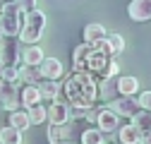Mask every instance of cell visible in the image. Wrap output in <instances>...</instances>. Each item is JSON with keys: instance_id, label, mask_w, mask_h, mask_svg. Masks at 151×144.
<instances>
[{"instance_id": "6da1fadb", "label": "cell", "mask_w": 151, "mask_h": 144, "mask_svg": "<svg viewBox=\"0 0 151 144\" xmlns=\"http://www.w3.org/2000/svg\"><path fill=\"white\" fill-rule=\"evenodd\" d=\"M58 99H65L67 106L74 108H93L99 99V82L91 72H74V75L60 86ZM55 99V101H58Z\"/></svg>"}, {"instance_id": "7a4b0ae2", "label": "cell", "mask_w": 151, "mask_h": 144, "mask_svg": "<svg viewBox=\"0 0 151 144\" xmlns=\"http://www.w3.org/2000/svg\"><path fill=\"white\" fill-rule=\"evenodd\" d=\"M43 29H46V14L41 10H31L29 14H24V24L19 29V41L22 43H39V39L43 36Z\"/></svg>"}, {"instance_id": "3957f363", "label": "cell", "mask_w": 151, "mask_h": 144, "mask_svg": "<svg viewBox=\"0 0 151 144\" xmlns=\"http://www.w3.org/2000/svg\"><path fill=\"white\" fill-rule=\"evenodd\" d=\"M24 24V14L19 12V7L12 3H5L3 12H0V31H3V36H7V39H14V36H19V29Z\"/></svg>"}, {"instance_id": "277c9868", "label": "cell", "mask_w": 151, "mask_h": 144, "mask_svg": "<svg viewBox=\"0 0 151 144\" xmlns=\"http://www.w3.org/2000/svg\"><path fill=\"white\" fill-rule=\"evenodd\" d=\"M108 108H110L118 118H132L134 113L142 111L137 96H115L113 101H108Z\"/></svg>"}, {"instance_id": "5b68a950", "label": "cell", "mask_w": 151, "mask_h": 144, "mask_svg": "<svg viewBox=\"0 0 151 144\" xmlns=\"http://www.w3.org/2000/svg\"><path fill=\"white\" fill-rule=\"evenodd\" d=\"M0 103H3V108H7V111H19V84L14 82H5L3 77H0Z\"/></svg>"}, {"instance_id": "8992f818", "label": "cell", "mask_w": 151, "mask_h": 144, "mask_svg": "<svg viewBox=\"0 0 151 144\" xmlns=\"http://www.w3.org/2000/svg\"><path fill=\"white\" fill-rule=\"evenodd\" d=\"M19 63V43L3 36L0 39V65L3 67H17Z\"/></svg>"}, {"instance_id": "52a82bcc", "label": "cell", "mask_w": 151, "mask_h": 144, "mask_svg": "<svg viewBox=\"0 0 151 144\" xmlns=\"http://www.w3.org/2000/svg\"><path fill=\"white\" fill-rule=\"evenodd\" d=\"M96 125L103 135H110V132H118V127L122 125V120L110 111V108H99V115H96Z\"/></svg>"}, {"instance_id": "ba28073f", "label": "cell", "mask_w": 151, "mask_h": 144, "mask_svg": "<svg viewBox=\"0 0 151 144\" xmlns=\"http://www.w3.org/2000/svg\"><path fill=\"white\" fill-rule=\"evenodd\" d=\"M39 70H41V77H43V79L58 82V79L63 77V63H60L58 58H43L41 65H39Z\"/></svg>"}, {"instance_id": "9c48e42d", "label": "cell", "mask_w": 151, "mask_h": 144, "mask_svg": "<svg viewBox=\"0 0 151 144\" xmlns=\"http://www.w3.org/2000/svg\"><path fill=\"white\" fill-rule=\"evenodd\" d=\"M127 12L134 22H146L151 19V0H132L127 5Z\"/></svg>"}, {"instance_id": "30bf717a", "label": "cell", "mask_w": 151, "mask_h": 144, "mask_svg": "<svg viewBox=\"0 0 151 144\" xmlns=\"http://www.w3.org/2000/svg\"><path fill=\"white\" fill-rule=\"evenodd\" d=\"M46 120L50 125H63L67 122V103L65 101H53L48 108H46Z\"/></svg>"}, {"instance_id": "8fae6325", "label": "cell", "mask_w": 151, "mask_h": 144, "mask_svg": "<svg viewBox=\"0 0 151 144\" xmlns=\"http://www.w3.org/2000/svg\"><path fill=\"white\" fill-rule=\"evenodd\" d=\"M43 77H41V70L39 65H19L17 67V82L22 84H39Z\"/></svg>"}, {"instance_id": "7c38bea8", "label": "cell", "mask_w": 151, "mask_h": 144, "mask_svg": "<svg viewBox=\"0 0 151 144\" xmlns=\"http://www.w3.org/2000/svg\"><path fill=\"white\" fill-rule=\"evenodd\" d=\"M139 94V79L132 75L118 77V96H137Z\"/></svg>"}, {"instance_id": "4fadbf2b", "label": "cell", "mask_w": 151, "mask_h": 144, "mask_svg": "<svg viewBox=\"0 0 151 144\" xmlns=\"http://www.w3.org/2000/svg\"><path fill=\"white\" fill-rule=\"evenodd\" d=\"M89 55H91V46L82 43L74 48L72 58H74V72H89Z\"/></svg>"}, {"instance_id": "5bb4252c", "label": "cell", "mask_w": 151, "mask_h": 144, "mask_svg": "<svg viewBox=\"0 0 151 144\" xmlns=\"http://www.w3.org/2000/svg\"><path fill=\"white\" fill-rule=\"evenodd\" d=\"M106 36H108V34H106L103 24H99V22H91V24L84 27V43H86V46H93V43L103 41Z\"/></svg>"}, {"instance_id": "9a60e30c", "label": "cell", "mask_w": 151, "mask_h": 144, "mask_svg": "<svg viewBox=\"0 0 151 144\" xmlns=\"http://www.w3.org/2000/svg\"><path fill=\"white\" fill-rule=\"evenodd\" d=\"M36 89H39V94H41V101H55L58 94H60V84L53 82V79H41L36 84Z\"/></svg>"}, {"instance_id": "2e32d148", "label": "cell", "mask_w": 151, "mask_h": 144, "mask_svg": "<svg viewBox=\"0 0 151 144\" xmlns=\"http://www.w3.org/2000/svg\"><path fill=\"white\" fill-rule=\"evenodd\" d=\"M99 96L103 101H113L118 96V77H106L99 82Z\"/></svg>"}, {"instance_id": "e0dca14e", "label": "cell", "mask_w": 151, "mask_h": 144, "mask_svg": "<svg viewBox=\"0 0 151 144\" xmlns=\"http://www.w3.org/2000/svg\"><path fill=\"white\" fill-rule=\"evenodd\" d=\"M46 55H43V50H41V46H27L24 48V53H19V60H22V65H41V60H43Z\"/></svg>"}, {"instance_id": "ac0fdd59", "label": "cell", "mask_w": 151, "mask_h": 144, "mask_svg": "<svg viewBox=\"0 0 151 144\" xmlns=\"http://www.w3.org/2000/svg\"><path fill=\"white\" fill-rule=\"evenodd\" d=\"M139 137H142V132L134 127V125H120L118 127V139H120V144H139Z\"/></svg>"}, {"instance_id": "d6986e66", "label": "cell", "mask_w": 151, "mask_h": 144, "mask_svg": "<svg viewBox=\"0 0 151 144\" xmlns=\"http://www.w3.org/2000/svg\"><path fill=\"white\" fill-rule=\"evenodd\" d=\"M19 103L22 106H34V103H41V94L39 89H36V84H24L22 91H19Z\"/></svg>"}, {"instance_id": "ffe728a7", "label": "cell", "mask_w": 151, "mask_h": 144, "mask_svg": "<svg viewBox=\"0 0 151 144\" xmlns=\"http://www.w3.org/2000/svg\"><path fill=\"white\" fill-rule=\"evenodd\" d=\"M10 127L19 130V132H24L27 127H31V122H29V115H27V111H12V113H10Z\"/></svg>"}, {"instance_id": "44dd1931", "label": "cell", "mask_w": 151, "mask_h": 144, "mask_svg": "<svg viewBox=\"0 0 151 144\" xmlns=\"http://www.w3.org/2000/svg\"><path fill=\"white\" fill-rule=\"evenodd\" d=\"M132 125L139 130V132H151V113L149 111H139L132 115Z\"/></svg>"}, {"instance_id": "7402d4cb", "label": "cell", "mask_w": 151, "mask_h": 144, "mask_svg": "<svg viewBox=\"0 0 151 144\" xmlns=\"http://www.w3.org/2000/svg\"><path fill=\"white\" fill-rule=\"evenodd\" d=\"M27 115H29V122L31 125H41L46 122V106L43 103H34L27 108Z\"/></svg>"}, {"instance_id": "603a6c76", "label": "cell", "mask_w": 151, "mask_h": 144, "mask_svg": "<svg viewBox=\"0 0 151 144\" xmlns=\"http://www.w3.org/2000/svg\"><path fill=\"white\" fill-rule=\"evenodd\" d=\"M0 144H22V132L7 125L0 130Z\"/></svg>"}, {"instance_id": "cb8c5ba5", "label": "cell", "mask_w": 151, "mask_h": 144, "mask_svg": "<svg viewBox=\"0 0 151 144\" xmlns=\"http://www.w3.org/2000/svg\"><path fill=\"white\" fill-rule=\"evenodd\" d=\"M79 139H82V144H103V132L91 127V130H84L79 135Z\"/></svg>"}, {"instance_id": "d4e9b609", "label": "cell", "mask_w": 151, "mask_h": 144, "mask_svg": "<svg viewBox=\"0 0 151 144\" xmlns=\"http://www.w3.org/2000/svg\"><path fill=\"white\" fill-rule=\"evenodd\" d=\"M106 41H108V46H110V53H113V55L122 53L125 41H122V36H120V34H110V36H106Z\"/></svg>"}, {"instance_id": "484cf974", "label": "cell", "mask_w": 151, "mask_h": 144, "mask_svg": "<svg viewBox=\"0 0 151 144\" xmlns=\"http://www.w3.org/2000/svg\"><path fill=\"white\" fill-rule=\"evenodd\" d=\"M14 5L19 7L22 14H29L31 10H36V0H14Z\"/></svg>"}, {"instance_id": "4316f807", "label": "cell", "mask_w": 151, "mask_h": 144, "mask_svg": "<svg viewBox=\"0 0 151 144\" xmlns=\"http://www.w3.org/2000/svg\"><path fill=\"white\" fill-rule=\"evenodd\" d=\"M139 106H142V111H149L151 113V91H142V96H137Z\"/></svg>"}, {"instance_id": "83f0119b", "label": "cell", "mask_w": 151, "mask_h": 144, "mask_svg": "<svg viewBox=\"0 0 151 144\" xmlns=\"http://www.w3.org/2000/svg\"><path fill=\"white\" fill-rule=\"evenodd\" d=\"M0 77H3L5 82H14V84H19V82H17V67H3V75H0Z\"/></svg>"}, {"instance_id": "f1b7e54d", "label": "cell", "mask_w": 151, "mask_h": 144, "mask_svg": "<svg viewBox=\"0 0 151 144\" xmlns=\"http://www.w3.org/2000/svg\"><path fill=\"white\" fill-rule=\"evenodd\" d=\"M139 144H151V132H142V137H139Z\"/></svg>"}, {"instance_id": "f546056e", "label": "cell", "mask_w": 151, "mask_h": 144, "mask_svg": "<svg viewBox=\"0 0 151 144\" xmlns=\"http://www.w3.org/2000/svg\"><path fill=\"white\" fill-rule=\"evenodd\" d=\"M3 7H5V3H3V0H0V12H3Z\"/></svg>"}, {"instance_id": "4dcf8cb0", "label": "cell", "mask_w": 151, "mask_h": 144, "mask_svg": "<svg viewBox=\"0 0 151 144\" xmlns=\"http://www.w3.org/2000/svg\"><path fill=\"white\" fill-rule=\"evenodd\" d=\"M58 144H72V142H58Z\"/></svg>"}, {"instance_id": "1f68e13d", "label": "cell", "mask_w": 151, "mask_h": 144, "mask_svg": "<svg viewBox=\"0 0 151 144\" xmlns=\"http://www.w3.org/2000/svg\"><path fill=\"white\" fill-rule=\"evenodd\" d=\"M0 75H3V65H0Z\"/></svg>"}, {"instance_id": "d6a6232c", "label": "cell", "mask_w": 151, "mask_h": 144, "mask_svg": "<svg viewBox=\"0 0 151 144\" xmlns=\"http://www.w3.org/2000/svg\"><path fill=\"white\" fill-rule=\"evenodd\" d=\"M3 3H12V0H3Z\"/></svg>"}, {"instance_id": "836d02e7", "label": "cell", "mask_w": 151, "mask_h": 144, "mask_svg": "<svg viewBox=\"0 0 151 144\" xmlns=\"http://www.w3.org/2000/svg\"><path fill=\"white\" fill-rule=\"evenodd\" d=\"M0 39H3V31H0Z\"/></svg>"}, {"instance_id": "e575fe53", "label": "cell", "mask_w": 151, "mask_h": 144, "mask_svg": "<svg viewBox=\"0 0 151 144\" xmlns=\"http://www.w3.org/2000/svg\"><path fill=\"white\" fill-rule=\"evenodd\" d=\"M0 111H3V103H0Z\"/></svg>"}, {"instance_id": "d590c367", "label": "cell", "mask_w": 151, "mask_h": 144, "mask_svg": "<svg viewBox=\"0 0 151 144\" xmlns=\"http://www.w3.org/2000/svg\"><path fill=\"white\" fill-rule=\"evenodd\" d=\"M118 144H120V142H118Z\"/></svg>"}]
</instances>
